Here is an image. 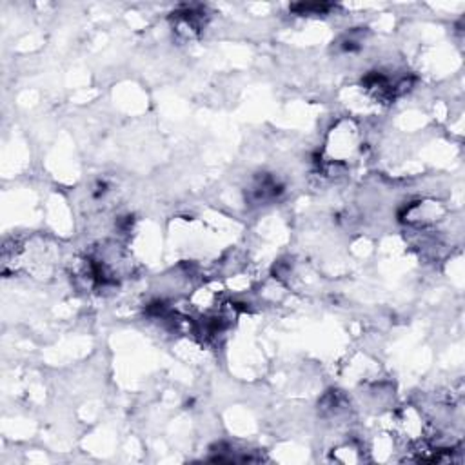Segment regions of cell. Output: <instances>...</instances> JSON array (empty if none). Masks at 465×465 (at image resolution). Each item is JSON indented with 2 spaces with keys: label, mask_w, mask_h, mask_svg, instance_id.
<instances>
[{
  "label": "cell",
  "mask_w": 465,
  "mask_h": 465,
  "mask_svg": "<svg viewBox=\"0 0 465 465\" xmlns=\"http://www.w3.org/2000/svg\"><path fill=\"white\" fill-rule=\"evenodd\" d=\"M358 149H360L358 127L349 120H341L332 127V131L327 136L325 163L329 167L341 165L349 162V158H352Z\"/></svg>",
  "instance_id": "1"
}]
</instances>
